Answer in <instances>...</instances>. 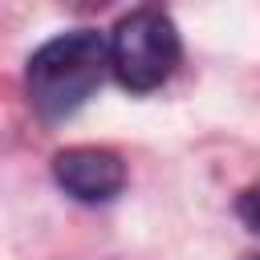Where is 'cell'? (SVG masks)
<instances>
[{
	"instance_id": "2",
	"label": "cell",
	"mask_w": 260,
	"mask_h": 260,
	"mask_svg": "<svg viewBox=\"0 0 260 260\" xmlns=\"http://www.w3.org/2000/svg\"><path fill=\"white\" fill-rule=\"evenodd\" d=\"M183 57L179 28L162 8H134L110 32V73L130 93L158 89Z\"/></svg>"
},
{
	"instance_id": "1",
	"label": "cell",
	"mask_w": 260,
	"mask_h": 260,
	"mask_svg": "<svg viewBox=\"0 0 260 260\" xmlns=\"http://www.w3.org/2000/svg\"><path fill=\"white\" fill-rule=\"evenodd\" d=\"M110 69V41L93 28H69L49 37L24 69V89L45 122H61L85 106Z\"/></svg>"
},
{
	"instance_id": "4",
	"label": "cell",
	"mask_w": 260,
	"mask_h": 260,
	"mask_svg": "<svg viewBox=\"0 0 260 260\" xmlns=\"http://www.w3.org/2000/svg\"><path fill=\"white\" fill-rule=\"evenodd\" d=\"M240 219H244L252 232H260V183L240 195Z\"/></svg>"
},
{
	"instance_id": "3",
	"label": "cell",
	"mask_w": 260,
	"mask_h": 260,
	"mask_svg": "<svg viewBox=\"0 0 260 260\" xmlns=\"http://www.w3.org/2000/svg\"><path fill=\"white\" fill-rule=\"evenodd\" d=\"M53 179L77 203H110L126 187V162L106 146H65L53 154Z\"/></svg>"
}]
</instances>
